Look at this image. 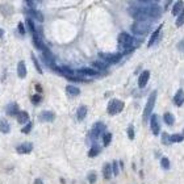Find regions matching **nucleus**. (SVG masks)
<instances>
[{
  "label": "nucleus",
  "mask_w": 184,
  "mask_h": 184,
  "mask_svg": "<svg viewBox=\"0 0 184 184\" xmlns=\"http://www.w3.org/2000/svg\"><path fill=\"white\" fill-rule=\"evenodd\" d=\"M119 46L125 51H129L134 47V38L129 33L122 32L119 34Z\"/></svg>",
  "instance_id": "f257e3e1"
},
{
  "label": "nucleus",
  "mask_w": 184,
  "mask_h": 184,
  "mask_svg": "<svg viewBox=\"0 0 184 184\" xmlns=\"http://www.w3.org/2000/svg\"><path fill=\"white\" fill-rule=\"evenodd\" d=\"M150 25H151V21L150 20H139V21H136V23L131 25V32L134 34H138V36H143L149 32L150 29Z\"/></svg>",
  "instance_id": "f03ea898"
},
{
  "label": "nucleus",
  "mask_w": 184,
  "mask_h": 184,
  "mask_svg": "<svg viewBox=\"0 0 184 184\" xmlns=\"http://www.w3.org/2000/svg\"><path fill=\"white\" fill-rule=\"evenodd\" d=\"M155 100H157V91H154V92H151L149 99H147L146 107H145V110H143V121L150 120L151 112H153V109H154V105H155Z\"/></svg>",
  "instance_id": "7ed1b4c3"
},
{
  "label": "nucleus",
  "mask_w": 184,
  "mask_h": 184,
  "mask_svg": "<svg viewBox=\"0 0 184 184\" xmlns=\"http://www.w3.org/2000/svg\"><path fill=\"white\" fill-rule=\"evenodd\" d=\"M142 9L145 12V16L149 19V20H155L160 16L162 13V9L159 8V7L157 4H150V5H143Z\"/></svg>",
  "instance_id": "20e7f679"
},
{
  "label": "nucleus",
  "mask_w": 184,
  "mask_h": 184,
  "mask_svg": "<svg viewBox=\"0 0 184 184\" xmlns=\"http://www.w3.org/2000/svg\"><path fill=\"white\" fill-rule=\"evenodd\" d=\"M124 109V103L119 99H113V100H110L109 101V104H108V113L110 116H114L117 113H120L121 110Z\"/></svg>",
  "instance_id": "39448f33"
},
{
  "label": "nucleus",
  "mask_w": 184,
  "mask_h": 184,
  "mask_svg": "<svg viewBox=\"0 0 184 184\" xmlns=\"http://www.w3.org/2000/svg\"><path fill=\"white\" fill-rule=\"evenodd\" d=\"M105 133V125L103 122H96L93 125V128L91 130V138L92 139H98L100 136Z\"/></svg>",
  "instance_id": "423d86ee"
},
{
  "label": "nucleus",
  "mask_w": 184,
  "mask_h": 184,
  "mask_svg": "<svg viewBox=\"0 0 184 184\" xmlns=\"http://www.w3.org/2000/svg\"><path fill=\"white\" fill-rule=\"evenodd\" d=\"M100 58L103 61H104L105 63H117L120 59H121V57L122 54L121 53H116V54H108V53H100L99 54Z\"/></svg>",
  "instance_id": "0eeeda50"
},
{
  "label": "nucleus",
  "mask_w": 184,
  "mask_h": 184,
  "mask_svg": "<svg viewBox=\"0 0 184 184\" xmlns=\"http://www.w3.org/2000/svg\"><path fill=\"white\" fill-rule=\"evenodd\" d=\"M150 128L154 136H158L160 131V125H159V119L157 114H151L150 117Z\"/></svg>",
  "instance_id": "6e6552de"
},
{
  "label": "nucleus",
  "mask_w": 184,
  "mask_h": 184,
  "mask_svg": "<svg viewBox=\"0 0 184 184\" xmlns=\"http://www.w3.org/2000/svg\"><path fill=\"white\" fill-rule=\"evenodd\" d=\"M76 74L79 76H96L99 75V71L95 70L93 67H83V69H79Z\"/></svg>",
  "instance_id": "1a4fd4ad"
},
{
  "label": "nucleus",
  "mask_w": 184,
  "mask_h": 184,
  "mask_svg": "<svg viewBox=\"0 0 184 184\" xmlns=\"http://www.w3.org/2000/svg\"><path fill=\"white\" fill-rule=\"evenodd\" d=\"M149 79H150V71H147V70L142 71L141 75H139V78H138V87L139 88H145L147 82H149Z\"/></svg>",
  "instance_id": "9d476101"
},
{
  "label": "nucleus",
  "mask_w": 184,
  "mask_h": 184,
  "mask_svg": "<svg viewBox=\"0 0 184 184\" xmlns=\"http://www.w3.org/2000/svg\"><path fill=\"white\" fill-rule=\"evenodd\" d=\"M32 150H33V145L31 142H24L16 147V151L19 154H29Z\"/></svg>",
  "instance_id": "9b49d317"
},
{
  "label": "nucleus",
  "mask_w": 184,
  "mask_h": 184,
  "mask_svg": "<svg viewBox=\"0 0 184 184\" xmlns=\"http://www.w3.org/2000/svg\"><path fill=\"white\" fill-rule=\"evenodd\" d=\"M33 42H34V46L38 49V50H43L45 49V45H43V42H42V40H41V37H40V33H38V31H36L33 34Z\"/></svg>",
  "instance_id": "f8f14e48"
},
{
  "label": "nucleus",
  "mask_w": 184,
  "mask_h": 184,
  "mask_svg": "<svg viewBox=\"0 0 184 184\" xmlns=\"http://www.w3.org/2000/svg\"><path fill=\"white\" fill-rule=\"evenodd\" d=\"M5 112L8 116H17L20 109H19V105L16 104V103H12V104H8L5 108Z\"/></svg>",
  "instance_id": "ddd939ff"
},
{
  "label": "nucleus",
  "mask_w": 184,
  "mask_h": 184,
  "mask_svg": "<svg viewBox=\"0 0 184 184\" xmlns=\"http://www.w3.org/2000/svg\"><path fill=\"white\" fill-rule=\"evenodd\" d=\"M55 119V114L50 110H43V112L40 113V120L41 121H46V122H50Z\"/></svg>",
  "instance_id": "4468645a"
},
{
  "label": "nucleus",
  "mask_w": 184,
  "mask_h": 184,
  "mask_svg": "<svg viewBox=\"0 0 184 184\" xmlns=\"http://www.w3.org/2000/svg\"><path fill=\"white\" fill-rule=\"evenodd\" d=\"M174 103L176 107H181L184 104V91L183 90H179L178 92L175 93L174 96Z\"/></svg>",
  "instance_id": "2eb2a0df"
},
{
  "label": "nucleus",
  "mask_w": 184,
  "mask_h": 184,
  "mask_svg": "<svg viewBox=\"0 0 184 184\" xmlns=\"http://www.w3.org/2000/svg\"><path fill=\"white\" fill-rule=\"evenodd\" d=\"M183 9H184L183 0H178V2H176L174 4V7H172V14H174V16H179V14L183 12Z\"/></svg>",
  "instance_id": "dca6fc26"
},
{
  "label": "nucleus",
  "mask_w": 184,
  "mask_h": 184,
  "mask_svg": "<svg viewBox=\"0 0 184 184\" xmlns=\"http://www.w3.org/2000/svg\"><path fill=\"white\" fill-rule=\"evenodd\" d=\"M17 76L21 79H24L26 76V66L24 61H20L17 63Z\"/></svg>",
  "instance_id": "f3484780"
},
{
  "label": "nucleus",
  "mask_w": 184,
  "mask_h": 184,
  "mask_svg": "<svg viewBox=\"0 0 184 184\" xmlns=\"http://www.w3.org/2000/svg\"><path fill=\"white\" fill-rule=\"evenodd\" d=\"M113 175V170H112V164L105 163L104 167H103V176H104L105 180H109Z\"/></svg>",
  "instance_id": "a211bd4d"
},
{
  "label": "nucleus",
  "mask_w": 184,
  "mask_h": 184,
  "mask_svg": "<svg viewBox=\"0 0 184 184\" xmlns=\"http://www.w3.org/2000/svg\"><path fill=\"white\" fill-rule=\"evenodd\" d=\"M16 119L20 124H28L29 122V114L25 112V110H20L19 114L16 116Z\"/></svg>",
  "instance_id": "6ab92c4d"
},
{
  "label": "nucleus",
  "mask_w": 184,
  "mask_h": 184,
  "mask_svg": "<svg viewBox=\"0 0 184 184\" xmlns=\"http://www.w3.org/2000/svg\"><path fill=\"white\" fill-rule=\"evenodd\" d=\"M86 116H87V107L86 105H80L76 110V119L79 121H82L86 119Z\"/></svg>",
  "instance_id": "aec40b11"
},
{
  "label": "nucleus",
  "mask_w": 184,
  "mask_h": 184,
  "mask_svg": "<svg viewBox=\"0 0 184 184\" xmlns=\"http://www.w3.org/2000/svg\"><path fill=\"white\" fill-rule=\"evenodd\" d=\"M160 31H162V25H160V26H158V28L155 29V31L153 32V34H151V37H150V40H149V46H153L154 43L157 42V40H158V37H159Z\"/></svg>",
  "instance_id": "412c9836"
},
{
  "label": "nucleus",
  "mask_w": 184,
  "mask_h": 184,
  "mask_svg": "<svg viewBox=\"0 0 184 184\" xmlns=\"http://www.w3.org/2000/svg\"><path fill=\"white\" fill-rule=\"evenodd\" d=\"M66 92H67V93L70 95V96H78V95L80 93V90H79L78 87L70 84V86L66 87Z\"/></svg>",
  "instance_id": "4be33fe9"
},
{
  "label": "nucleus",
  "mask_w": 184,
  "mask_h": 184,
  "mask_svg": "<svg viewBox=\"0 0 184 184\" xmlns=\"http://www.w3.org/2000/svg\"><path fill=\"white\" fill-rule=\"evenodd\" d=\"M11 130V126H9V124L7 120H0V131L4 134H7L8 131Z\"/></svg>",
  "instance_id": "5701e85b"
},
{
  "label": "nucleus",
  "mask_w": 184,
  "mask_h": 184,
  "mask_svg": "<svg viewBox=\"0 0 184 184\" xmlns=\"http://www.w3.org/2000/svg\"><path fill=\"white\" fill-rule=\"evenodd\" d=\"M107 66H108V63L103 62V61H96V62H93V63H92V67H93L95 70H98V71L105 70V69H107Z\"/></svg>",
  "instance_id": "b1692460"
},
{
  "label": "nucleus",
  "mask_w": 184,
  "mask_h": 184,
  "mask_svg": "<svg viewBox=\"0 0 184 184\" xmlns=\"http://www.w3.org/2000/svg\"><path fill=\"white\" fill-rule=\"evenodd\" d=\"M170 141H171V143H179V142H183V141H184V136H183V134H179V133L171 134V136H170Z\"/></svg>",
  "instance_id": "393cba45"
},
{
  "label": "nucleus",
  "mask_w": 184,
  "mask_h": 184,
  "mask_svg": "<svg viewBox=\"0 0 184 184\" xmlns=\"http://www.w3.org/2000/svg\"><path fill=\"white\" fill-rule=\"evenodd\" d=\"M163 120H164V122L167 124V125H174V122H175V117H174V114H171V113H164V116H163Z\"/></svg>",
  "instance_id": "a878e982"
},
{
  "label": "nucleus",
  "mask_w": 184,
  "mask_h": 184,
  "mask_svg": "<svg viewBox=\"0 0 184 184\" xmlns=\"http://www.w3.org/2000/svg\"><path fill=\"white\" fill-rule=\"evenodd\" d=\"M99 153H100V147H99L98 145H93V146L91 147V150H90V153H88V157H91V158H93V157H96V155H99Z\"/></svg>",
  "instance_id": "bb28decb"
},
{
  "label": "nucleus",
  "mask_w": 184,
  "mask_h": 184,
  "mask_svg": "<svg viewBox=\"0 0 184 184\" xmlns=\"http://www.w3.org/2000/svg\"><path fill=\"white\" fill-rule=\"evenodd\" d=\"M110 141H112V134L110 133H104L103 134V145L108 146L110 143Z\"/></svg>",
  "instance_id": "cd10ccee"
},
{
  "label": "nucleus",
  "mask_w": 184,
  "mask_h": 184,
  "mask_svg": "<svg viewBox=\"0 0 184 184\" xmlns=\"http://www.w3.org/2000/svg\"><path fill=\"white\" fill-rule=\"evenodd\" d=\"M26 25H28L29 31H31V33H32V34L37 31V29H36V25H34V21H33L32 19H26Z\"/></svg>",
  "instance_id": "c85d7f7f"
},
{
  "label": "nucleus",
  "mask_w": 184,
  "mask_h": 184,
  "mask_svg": "<svg viewBox=\"0 0 184 184\" xmlns=\"http://www.w3.org/2000/svg\"><path fill=\"white\" fill-rule=\"evenodd\" d=\"M160 166L164 168V170H168L170 168V160H168V158H166V157H163L160 159Z\"/></svg>",
  "instance_id": "c756f323"
},
{
  "label": "nucleus",
  "mask_w": 184,
  "mask_h": 184,
  "mask_svg": "<svg viewBox=\"0 0 184 184\" xmlns=\"http://www.w3.org/2000/svg\"><path fill=\"white\" fill-rule=\"evenodd\" d=\"M181 25H184V9L178 16V20H176V26H181Z\"/></svg>",
  "instance_id": "7c9ffc66"
},
{
  "label": "nucleus",
  "mask_w": 184,
  "mask_h": 184,
  "mask_svg": "<svg viewBox=\"0 0 184 184\" xmlns=\"http://www.w3.org/2000/svg\"><path fill=\"white\" fill-rule=\"evenodd\" d=\"M32 128H33V124H32V122H28V124L25 125V126H24L23 129H21V131H23V133H24V134H28V133H29V131H31V130H32Z\"/></svg>",
  "instance_id": "2f4dec72"
},
{
  "label": "nucleus",
  "mask_w": 184,
  "mask_h": 184,
  "mask_svg": "<svg viewBox=\"0 0 184 184\" xmlns=\"http://www.w3.org/2000/svg\"><path fill=\"white\" fill-rule=\"evenodd\" d=\"M112 170H113V175H119L120 170H119V162H113L112 163Z\"/></svg>",
  "instance_id": "473e14b6"
},
{
  "label": "nucleus",
  "mask_w": 184,
  "mask_h": 184,
  "mask_svg": "<svg viewBox=\"0 0 184 184\" xmlns=\"http://www.w3.org/2000/svg\"><path fill=\"white\" fill-rule=\"evenodd\" d=\"M162 141H163L164 145H170V143H171V141H170V136H168L167 133H163V134H162Z\"/></svg>",
  "instance_id": "72a5a7b5"
},
{
  "label": "nucleus",
  "mask_w": 184,
  "mask_h": 184,
  "mask_svg": "<svg viewBox=\"0 0 184 184\" xmlns=\"http://www.w3.org/2000/svg\"><path fill=\"white\" fill-rule=\"evenodd\" d=\"M96 178H98V176H96V174H95V172L88 174V181H90L91 184H93L95 181H96Z\"/></svg>",
  "instance_id": "f704fd0d"
},
{
  "label": "nucleus",
  "mask_w": 184,
  "mask_h": 184,
  "mask_svg": "<svg viewBox=\"0 0 184 184\" xmlns=\"http://www.w3.org/2000/svg\"><path fill=\"white\" fill-rule=\"evenodd\" d=\"M138 3H142L145 5H150V4H157L158 0H137Z\"/></svg>",
  "instance_id": "c9c22d12"
},
{
  "label": "nucleus",
  "mask_w": 184,
  "mask_h": 184,
  "mask_svg": "<svg viewBox=\"0 0 184 184\" xmlns=\"http://www.w3.org/2000/svg\"><path fill=\"white\" fill-rule=\"evenodd\" d=\"M128 137H129L130 139H134V128L131 126V125L128 128Z\"/></svg>",
  "instance_id": "e433bc0d"
},
{
  "label": "nucleus",
  "mask_w": 184,
  "mask_h": 184,
  "mask_svg": "<svg viewBox=\"0 0 184 184\" xmlns=\"http://www.w3.org/2000/svg\"><path fill=\"white\" fill-rule=\"evenodd\" d=\"M31 100H32L33 104H38V103L41 101V96L40 95H33V96L31 98Z\"/></svg>",
  "instance_id": "4c0bfd02"
},
{
  "label": "nucleus",
  "mask_w": 184,
  "mask_h": 184,
  "mask_svg": "<svg viewBox=\"0 0 184 184\" xmlns=\"http://www.w3.org/2000/svg\"><path fill=\"white\" fill-rule=\"evenodd\" d=\"M32 59H33V62H34V66H36L37 71H38V72H42V69L40 67V63H38V61H37V58H36L34 55H32Z\"/></svg>",
  "instance_id": "58836bf2"
},
{
  "label": "nucleus",
  "mask_w": 184,
  "mask_h": 184,
  "mask_svg": "<svg viewBox=\"0 0 184 184\" xmlns=\"http://www.w3.org/2000/svg\"><path fill=\"white\" fill-rule=\"evenodd\" d=\"M33 16H34V17H36L37 20H38V21H41V23H42V20H43V16H42L41 13H38L37 11H33Z\"/></svg>",
  "instance_id": "ea45409f"
},
{
  "label": "nucleus",
  "mask_w": 184,
  "mask_h": 184,
  "mask_svg": "<svg viewBox=\"0 0 184 184\" xmlns=\"http://www.w3.org/2000/svg\"><path fill=\"white\" fill-rule=\"evenodd\" d=\"M17 29H19V33H20V34H25V28H24V24H21V23H20V24L17 25Z\"/></svg>",
  "instance_id": "a19ab883"
},
{
  "label": "nucleus",
  "mask_w": 184,
  "mask_h": 184,
  "mask_svg": "<svg viewBox=\"0 0 184 184\" xmlns=\"http://www.w3.org/2000/svg\"><path fill=\"white\" fill-rule=\"evenodd\" d=\"M25 2H26L28 7H33L34 5V0H25Z\"/></svg>",
  "instance_id": "79ce46f5"
},
{
  "label": "nucleus",
  "mask_w": 184,
  "mask_h": 184,
  "mask_svg": "<svg viewBox=\"0 0 184 184\" xmlns=\"http://www.w3.org/2000/svg\"><path fill=\"white\" fill-rule=\"evenodd\" d=\"M34 184H43V181H42L41 179H36V180H34Z\"/></svg>",
  "instance_id": "37998d69"
},
{
  "label": "nucleus",
  "mask_w": 184,
  "mask_h": 184,
  "mask_svg": "<svg viewBox=\"0 0 184 184\" xmlns=\"http://www.w3.org/2000/svg\"><path fill=\"white\" fill-rule=\"evenodd\" d=\"M3 36H4V31H3L2 28H0V37H3Z\"/></svg>",
  "instance_id": "c03bdc74"
},
{
  "label": "nucleus",
  "mask_w": 184,
  "mask_h": 184,
  "mask_svg": "<svg viewBox=\"0 0 184 184\" xmlns=\"http://www.w3.org/2000/svg\"><path fill=\"white\" fill-rule=\"evenodd\" d=\"M183 136H184V130H183Z\"/></svg>",
  "instance_id": "a18cd8bd"
}]
</instances>
